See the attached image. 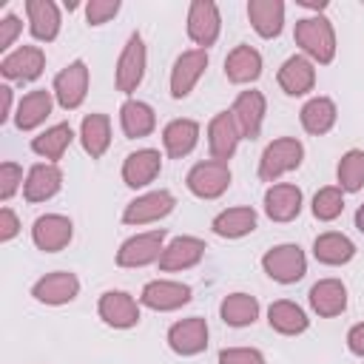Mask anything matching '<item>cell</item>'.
Segmentation results:
<instances>
[{
	"instance_id": "4fadbf2b",
	"label": "cell",
	"mask_w": 364,
	"mask_h": 364,
	"mask_svg": "<svg viewBox=\"0 0 364 364\" xmlns=\"http://www.w3.org/2000/svg\"><path fill=\"white\" fill-rule=\"evenodd\" d=\"M188 301H191V287L182 282H171V279H154L139 293V304H145L148 310H156V313L179 310Z\"/></svg>"
},
{
	"instance_id": "9a60e30c",
	"label": "cell",
	"mask_w": 364,
	"mask_h": 364,
	"mask_svg": "<svg viewBox=\"0 0 364 364\" xmlns=\"http://www.w3.org/2000/svg\"><path fill=\"white\" fill-rule=\"evenodd\" d=\"M239 139H242V131L233 119L230 111H219L210 122H208V148H210V159H219V162H228L236 148H239Z\"/></svg>"
},
{
	"instance_id": "b9f144b4",
	"label": "cell",
	"mask_w": 364,
	"mask_h": 364,
	"mask_svg": "<svg viewBox=\"0 0 364 364\" xmlns=\"http://www.w3.org/2000/svg\"><path fill=\"white\" fill-rule=\"evenodd\" d=\"M119 11V0H91L85 6V20L88 26H102Z\"/></svg>"
},
{
	"instance_id": "f6af8a7d",
	"label": "cell",
	"mask_w": 364,
	"mask_h": 364,
	"mask_svg": "<svg viewBox=\"0 0 364 364\" xmlns=\"http://www.w3.org/2000/svg\"><path fill=\"white\" fill-rule=\"evenodd\" d=\"M347 347H350L353 355H361V358H364V321H358V324L350 327V333H347Z\"/></svg>"
},
{
	"instance_id": "484cf974",
	"label": "cell",
	"mask_w": 364,
	"mask_h": 364,
	"mask_svg": "<svg viewBox=\"0 0 364 364\" xmlns=\"http://www.w3.org/2000/svg\"><path fill=\"white\" fill-rule=\"evenodd\" d=\"M199 142V122L196 119H171L165 128H162V145H165V154L171 159H182L188 156Z\"/></svg>"
},
{
	"instance_id": "e0dca14e",
	"label": "cell",
	"mask_w": 364,
	"mask_h": 364,
	"mask_svg": "<svg viewBox=\"0 0 364 364\" xmlns=\"http://www.w3.org/2000/svg\"><path fill=\"white\" fill-rule=\"evenodd\" d=\"M168 347L176 355H199L208 347V321L202 316H191V318L171 324Z\"/></svg>"
},
{
	"instance_id": "d6986e66",
	"label": "cell",
	"mask_w": 364,
	"mask_h": 364,
	"mask_svg": "<svg viewBox=\"0 0 364 364\" xmlns=\"http://www.w3.org/2000/svg\"><path fill=\"white\" fill-rule=\"evenodd\" d=\"M276 82H279V88L287 97H301V94L313 91V85H316V65H313V60H307L304 54L287 57L282 63L279 74H276Z\"/></svg>"
},
{
	"instance_id": "4316f807",
	"label": "cell",
	"mask_w": 364,
	"mask_h": 364,
	"mask_svg": "<svg viewBox=\"0 0 364 364\" xmlns=\"http://www.w3.org/2000/svg\"><path fill=\"white\" fill-rule=\"evenodd\" d=\"M247 20L259 37H264V40L279 37L282 26H284V3L282 0H250Z\"/></svg>"
},
{
	"instance_id": "7dc6e473",
	"label": "cell",
	"mask_w": 364,
	"mask_h": 364,
	"mask_svg": "<svg viewBox=\"0 0 364 364\" xmlns=\"http://www.w3.org/2000/svg\"><path fill=\"white\" fill-rule=\"evenodd\" d=\"M299 6H307V9H316V11L327 9V3H324V0H299Z\"/></svg>"
},
{
	"instance_id": "603a6c76",
	"label": "cell",
	"mask_w": 364,
	"mask_h": 364,
	"mask_svg": "<svg viewBox=\"0 0 364 364\" xmlns=\"http://www.w3.org/2000/svg\"><path fill=\"white\" fill-rule=\"evenodd\" d=\"M205 256V242L196 236H176L171 245H165L162 256H159V270L173 273V270H188L193 264H199Z\"/></svg>"
},
{
	"instance_id": "60d3db41",
	"label": "cell",
	"mask_w": 364,
	"mask_h": 364,
	"mask_svg": "<svg viewBox=\"0 0 364 364\" xmlns=\"http://www.w3.org/2000/svg\"><path fill=\"white\" fill-rule=\"evenodd\" d=\"M219 364H267L256 347H225L219 350Z\"/></svg>"
},
{
	"instance_id": "6da1fadb",
	"label": "cell",
	"mask_w": 364,
	"mask_h": 364,
	"mask_svg": "<svg viewBox=\"0 0 364 364\" xmlns=\"http://www.w3.org/2000/svg\"><path fill=\"white\" fill-rule=\"evenodd\" d=\"M293 37H296V46L304 51L307 60H313L318 65L333 63V57H336V31H333V23L327 17L313 14V17L296 20Z\"/></svg>"
},
{
	"instance_id": "277c9868",
	"label": "cell",
	"mask_w": 364,
	"mask_h": 364,
	"mask_svg": "<svg viewBox=\"0 0 364 364\" xmlns=\"http://www.w3.org/2000/svg\"><path fill=\"white\" fill-rule=\"evenodd\" d=\"M185 185L199 199H219L230 188V168H228V162H219V159L196 162L188 171Z\"/></svg>"
},
{
	"instance_id": "ba28073f",
	"label": "cell",
	"mask_w": 364,
	"mask_h": 364,
	"mask_svg": "<svg viewBox=\"0 0 364 364\" xmlns=\"http://www.w3.org/2000/svg\"><path fill=\"white\" fill-rule=\"evenodd\" d=\"M85 94H88V65L82 60H74L54 77V100L60 108L74 111L82 105Z\"/></svg>"
},
{
	"instance_id": "d4e9b609",
	"label": "cell",
	"mask_w": 364,
	"mask_h": 364,
	"mask_svg": "<svg viewBox=\"0 0 364 364\" xmlns=\"http://www.w3.org/2000/svg\"><path fill=\"white\" fill-rule=\"evenodd\" d=\"M28 31L40 43H51L60 34V9L51 0H26Z\"/></svg>"
},
{
	"instance_id": "5bb4252c",
	"label": "cell",
	"mask_w": 364,
	"mask_h": 364,
	"mask_svg": "<svg viewBox=\"0 0 364 364\" xmlns=\"http://www.w3.org/2000/svg\"><path fill=\"white\" fill-rule=\"evenodd\" d=\"M43 68H46V54L37 46H20L0 60V74L6 80H17V82L37 80L43 74Z\"/></svg>"
},
{
	"instance_id": "ee69618b",
	"label": "cell",
	"mask_w": 364,
	"mask_h": 364,
	"mask_svg": "<svg viewBox=\"0 0 364 364\" xmlns=\"http://www.w3.org/2000/svg\"><path fill=\"white\" fill-rule=\"evenodd\" d=\"M20 233V219L11 208H3L0 210V242H11L14 236Z\"/></svg>"
},
{
	"instance_id": "8d00e7d4",
	"label": "cell",
	"mask_w": 364,
	"mask_h": 364,
	"mask_svg": "<svg viewBox=\"0 0 364 364\" xmlns=\"http://www.w3.org/2000/svg\"><path fill=\"white\" fill-rule=\"evenodd\" d=\"M71 139H74L71 125H68V122H57V125L46 128L43 134H37V136L31 139V151H34L37 156L48 159V162H57V159H63V154L68 151Z\"/></svg>"
},
{
	"instance_id": "5b68a950",
	"label": "cell",
	"mask_w": 364,
	"mask_h": 364,
	"mask_svg": "<svg viewBox=\"0 0 364 364\" xmlns=\"http://www.w3.org/2000/svg\"><path fill=\"white\" fill-rule=\"evenodd\" d=\"M145 63H148V54H145V43H142V34L134 31L117 60V74H114V82H117V91L122 94H134L145 77Z\"/></svg>"
},
{
	"instance_id": "d590c367",
	"label": "cell",
	"mask_w": 364,
	"mask_h": 364,
	"mask_svg": "<svg viewBox=\"0 0 364 364\" xmlns=\"http://www.w3.org/2000/svg\"><path fill=\"white\" fill-rule=\"evenodd\" d=\"M219 318L228 327H247L259 318V301L250 293H228L219 304Z\"/></svg>"
},
{
	"instance_id": "4dcf8cb0",
	"label": "cell",
	"mask_w": 364,
	"mask_h": 364,
	"mask_svg": "<svg viewBox=\"0 0 364 364\" xmlns=\"http://www.w3.org/2000/svg\"><path fill=\"white\" fill-rule=\"evenodd\" d=\"M256 222H259L256 219V210L247 208V205H239V208H228V210L216 213L213 222H210V228L222 239H242V236H247V233L256 230Z\"/></svg>"
},
{
	"instance_id": "52a82bcc",
	"label": "cell",
	"mask_w": 364,
	"mask_h": 364,
	"mask_svg": "<svg viewBox=\"0 0 364 364\" xmlns=\"http://www.w3.org/2000/svg\"><path fill=\"white\" fill-rule=\"evenodd\" d=\"M219 31H222L219 6L213 0H193L188 9V37L208 51V46L219 40Z\"/></svg>"
},
{
	"instance_id": "2e32d148",
	"label": "cell",
	"mask_w": 364,
	"mask_h": 364,
	"mask_svg": "<svg viewBox=\"0 0 364 364\" xmlns=\"http://www.w3.org/2000/svg\"><path fill=\"white\" fill-rule=\"evenodd\" d=\"M77 293H80V279H77L74 273H68V270L46 273V276L37 279L34 287H31V296H34L37 301H43V304H51V307L74 301Z\"/></svg>"
},
{
	"instance_id": "ac0fdd59",
	"label": "cell",
	"mask_w": 364,
	"mask_h": 364,
	"mask_svg": "<svg viewBox=\"0 0 364 364\" xmlns=\"http://www.w3.org/2000/svg\"><path fill=\"white\" fill-rule=\"evenodd\" d=\"M264 111H267V102H264V94L262 91H242L233 105H230V114L242 131V139H256L262 134V122H264Z\"/></svg>"
},
{
	"instance_id": "7402d4cb",
	"label": "cell",
	"mask_w": 364,
	"mask_h": 364,
	"mask_svg": "<svg viewBox=\"0 0 364 364\" xmlns=\"http://www.w3.org/2000/svg\"><path fill=\"white\" fill-rule=\"evenodd\" d=\"M264 213L273 222H293L301 213V188L293 182H276L264 191Z\"/></svg>"
},
{
	"instance_id": "1f68e13d",
	"label": "cell",
	"mask_w": 364,
	"mask_h": 364,
	"mask_svg": "<svg viewBox=\"0 0 364 364\" xmlns=\"http://www.w3.org/2000/svg\"><path fill=\"white\" fill-rule=\"evenodd\" d=\"M267 324L282 336H299V333H304L310 327V318L296 301L279 299V301H273L267 307Z\"/></svg>"
},
{
	"instance_id": "f1b7e54d",
	"label": "cell",
	"mask_w": 364,
	"mask_h": 364,
	"mask_svg": "<svg viewBox=\"0 0 364 364\" xmlns=\"http://www.w3.org/2000/svg\"><path fill=\"white\" fill-rule=\"evenodd\" d=\"M262 74V54L253 46H236L228 57H225V77L236 85L253 82Z\"/></svg>"
},
{
	"instance_id": "f546056e",
	"label": "cell",
	"mask_w": 364,
	"mask_h": 364,
	"mask_svg": "<svg viewBox=\"0 0 364 364\" xmlns=\"http://www.w3.org/2000/svg\"><path fill=\"white\" fill-rule=\"evenodd\" d=\"M119 125H122V134L128 139H142L148 134H154L156 128V114L148 102L142 100H125L122 108H119Z\"/></svg>"
},
{
	"instance_id": "83f0119b",
	"label": "cell",
	"mask_w": 364,
	"mask_h": 364,
	"mask_svg": "<svg viewBox=\"0 0 364 364\" xmlns=\"http://www.w3.org/2000/svg\"><path fill=\"white\" fill-rule=\"evenodd\" d=\"M51 94L54 91H46V88L23 94V100L17 102V111H14V125L20 131H34L37 125H43L51 114V105H54Z\"/></svg>"
},
{
	"instance_id": "d6a6232c",
	"label": "cell",
	"mask_w": 364,
	"mask_h": 364,
	"mask_svg": "<svg viewBox=\"0 0 364 364\" xmlns=\"http://www.w3.org/2000/svg\"><path fill=\"white\" fill-rule=\"evenodd\" d=\"M313 256H316V262H321V264L338 267V264H347V262L355 256V245H353L344 233L327 230V233L316 236V242H313Z\"/></svg>"
},
{
	"instance_id": "7bdbcfd3",
	"label": "cell",
	"mask_w": 364,
	"mask_h": 364,
	"mask_svg": "<svg viewBox=\"0 0 364 364\" xmlns=\"http://www.w3.org/2000/svg\"><path fill=\"white\" fill-rule=\"evenodd\" d=\"M20 28H23V23H20V17H14V14H6V17L0 20V51H9V48L14 46Z\"/></svg>"
},
{
	"instance_id": "c3c4849f",
	"label": "cell",
	"mask_w": 364,
	"mask_h": 364,
	"mask_svg": "<svg viewBox=\"0 0 364 364\" xmlns=\"http://www.w3.org/2000/svg\"><path fill=\"white\" fill-rule=\"evenodd\" d=\"M355 228L364 233V205H358V210H355Z\"/></svg>"
},
{
	"instance_id": "44dd1931",
	"label": "cell",
	"mask_w": 364,
	"mask_h": 364,
	"mask_svg": "<svg viewBox=\"0 0 364 364\" xmlns=\"http://www.w3.org/2000/svg\"><path fill=\"white\" fill-rule=\"evenodd\" d=\"M63 188V171L57 162H37L28 168L26 182H23V196L26 202H46Z\"/></svg>"
},
{
	"instance_id": "74e56055",
	"label": "cell",
	"mask_w": 364,
	"mask_h": 364,
	"mask_svg": "<svg viewBox=\"0 0 364 364\" xmlns=\"http://www.w3.org/2000/svg\"><path fill=\"white\" fill-rule=\"evenodd\" d=\"M336 176H338V188H341L344 193L361 191V188H364V151H361V148H350V151L338 159Z\"/></svg>"
},
{
	"instance_id": "7a4b0ae2",
	"label": "cell",
	"mask_w": 364,
	"mask_h": 364,
	"mask_svg": "<svg viewBox=\"0 0 364 364\" xmlns=\"http://www.w3.org/2000/svg\"><path fill=\"white\" fill-rule=\"evenodd\" d=\"M304 159V145L296 139V136H279L273 139L264 151H262V159H259V179L262 182H276L279 176L296 171Z\"/></svg>"
},
{
	"instance_id": "3957f363",
	"label": "cell",
	"mask_w": 364,
	"mask_h": 364,
	"mask_svg": "<svg viewBox=\"0 0 364 364\" xmlns=\"http://www.w3.org/2000/svg\"><path fill=\"white\" fill-rule=\"evenodd\" d=\"M262 270L279 282V284H293L299 279H304L307 273V256L299 245H276L262 256Z\"/></svg>"
},
{
	"instance_id": "8fae6325",
	"label": "cell",
	"mask_w": 364,
	"mask_h": 364,
	"mask_svg": "<svg viewBox=\"0 0 364 364\" xmlns=\"http://www.w3.org/2000/svg\"><path fill=\"white\" fill-rule=\"evenodd\" d=\"M208 68V51L205 48H188L176 57L173 68H171V97L173 100H185L193 85L199 82V77Z\"/></svg>"
},
{
	"instance_id": "9c48e42d",
	"label": "cell",
	"mask_w": 364,
	"mask_h": 364,
	"mask_svg": "<svg viewBox=\"0 0 364 364\" xmlns=\"http://www.w3.org/2000/svg\"><path fill=\"white\" fill-rule=\"evenodd\" d=\"M176 199L171 191L159 188V191H148L136 199H131L122 210V222L125 225H148V222H159L162 216H168L173 210Z\"/></svg>"
},
{
	"instance_id": "836d02e7",
	"label": "cell",
	"mask_w": 364,
	"mask_h": 364,
	"mask_svg": "<svg viewBox=\"0 0 364 364\" xmlns=\"http://www.w3.org/2000/svg\"><path fill=\"white\" fill-rule=\"evenodd\" d=\"M299 119H301V128H304L307 134L321 136V134H327V131L336 125L338 108H336V102H333L330 97H313V100L304 102Z\"/></svg>"
},
{
	"instance_id": "8992f818",
	"label": "cell",
	"mask_w": 364,
	"mask_h": 364,
	"mask_svg": "<svg viewBox=\"0 0 364 364\" xmlns=\"http://www.w3.org/2000/svg\"><path fill=\"white\" fill-rule=\"evenodd\" d=\"M162 250H165V230L162 228L148 230V233H136L119 245L117 264L119 267H145V264L159 262Z\"/></svg>"
},
{
	"instance_id": "ab89813d",
	"label": "cell",
	"mask_w": 364,
	"mask_h": 364,
	"mask_svg": "<svg viewBox=\"0 0 364 364\" xmlns=\"http://www.w3.org/2000/svg\"><path fill=\"white\" fill-rule=\"evenodd\" d=\"M23 182H26L23 179V168L17 162H3L0 165V199L3 202H9Z\"/></svg>"
},
{
	"instance_id": "cb8c5ba5",
	"label": "cell",
	"mask_w": 364,
	"mask_h": 364,
	"mask_svg": "<svg viewBox=\"0 0 364 364\" xmlns=\"http://www.w3.org/2000/svg\"><path fill=\"white\" fill-rule=\"evenodd\" d=\"M310 307L321 318H333L347 310V287L338 279H318L310 287Z\"/></svg>"
},
{
	"instance_id": "ffe728a7",
	"label": "cell",
	"mask_w": 364,
	"mask_h": 364,
	"mask_svg": "<svg viewBox=\"0 0 364 364\" xmlns=\"http://www.w3.org/2000/svg\"><path fill=\"white\" fill-rule=\"evenodd\" d=\"M162 171V154L156 148H139L134 154L125 156L122 162V182L128 188H145L151 185Z\"/></svg>"
},
{
	"instance_id": "30bf717a",
	"label": "cell",
	"mask_w": 364,
	"mask_h": 364,
	"mask_svg": "<svg viewBox=\"0 0 364 364\" xmlns=\"http://www.w3.org/2000/svg\"><path fill=\"white\" fill-rule=\"evenodd\" d=\"M97 313L114 330H128L139 324V301L125 290H105L100 296Z\"/></svg>"
},
{
	"instance_id": "e575fe53",
	"label": "cell",
	"mask_w": 364,
	"mask_h": 364,
	"mask_svg": "<svg viewBox=\"0 0 364 364\" xmlns=\"http://www.w3.org/2000/svg\"><path fill=\"white\" fill-rule=\"evenodd\" d=\"M80 142L91 159H100L111 145V119L105 114H88L80 125Z\"/></svg>"
},
{
	"instance_id": "7c38bea8",
	"label": "cell",
	"mask_w": 364,
	"mask_h": 364,
	"mask_svg": "<svg viewBox=\"0 0 364 364\" xmlns=\"http://www.w3.org/2000/svg\"><path fill=\"white\" fill-rule=\"evenodd\" d=\"M74 236V225L68 216L63 213H43L34 219L31 225V242L37 245V250L43 253H57L63 250Z\"/></svg>"
},
{
	"instance_id": "f35d334b",
	"label": "cell",
	"mask_w": 364,
	"mask_h": 364,
	"mask_svg": "<svg viewBox=\"0 0 364 364\" xmlns=\"http://www.w3.org/2000/svg\"><path fill=\"white\" fill-rule=\"evenodd\" d=\"M344 210V191L338 185H327L321 191H316L313 196V216L318 222H333L338 219Z\"/></svg>"
},
{
	"instance_id": "bcb514c9",
	"label": "cell",
	"mask_w": 364,
	"mask_h": 364,
	"mask_svg": "<svg viewBox=\"0 0 364 364\" xmlns=\"http://www.w3.org/2000/svg\"><path fill=\"white\" fill-rule=\"evenodd\" d=\"M11 114V88L9 85H0V122H6Z\"/></svg>"
}]
</instances>
